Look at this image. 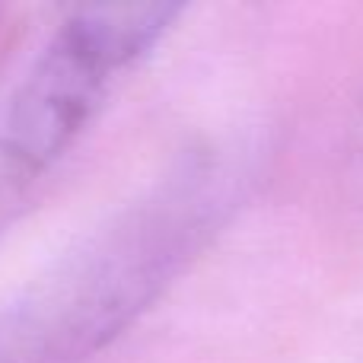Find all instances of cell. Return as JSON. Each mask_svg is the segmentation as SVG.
<instances>
[{"instance_id":"cell-1","label":"cell","mask_w":363,"mask_h":363,"mask_svg":"<svg viewBox=\"0 0 363 363\" xmlns=\"http://www.w3.org/2000/svg\"><path fill=\"white\" fill-rule=\"evenodd\" d=\"M207 153L89 233L0 309V363H83L115 341L185 264L230 201Z\"/></svg>"},{"instance_id":"cell-2","label":"cell","mask_w":363,"mask_h":363,"mask_svg":"<svg viewBox=\"0 0 363 363\" xmlns=\"http://www.w3.org/2000/svg\"><path fill=\"white\" fill-rule=\"evenodd\" d=\"M182 6H77L35 57L0 125V172L23 182L48 169L89 125L115 74L147 57Z\"/></svg>"},{"instance_id":"cell-3","label":"cell","mask_w":363,"mask_h":363,"mask_svg":"<svg viewBox=\"0 0 363 363\" xmlns=\"http://www.w3.org/2000/svg\"><path fill=\"white\" fill-rule=\"evenodd\" d=\"M351 182L363 201V108H360V118L351 134Z\"/></svg>"}]
</instances>
